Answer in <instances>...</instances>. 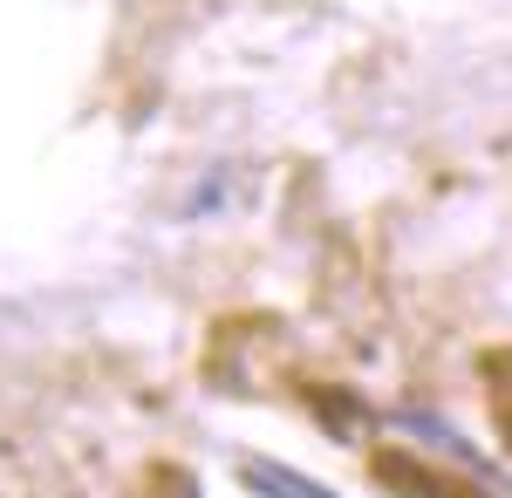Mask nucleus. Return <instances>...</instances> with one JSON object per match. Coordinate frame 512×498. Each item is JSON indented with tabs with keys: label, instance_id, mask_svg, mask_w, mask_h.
Segmentation results:
<instances>
[{
	"label": "nucleus",
	"instance_id": "f257e3e1",
	"mask_svg": "<svg viewBox=\"0 0 512 498\" xmlns=\"http://www.w3.org/2000/svg\"><path fill=\"white\" fill-rule=\"evenodd\" d=\"M151 498H192V485H185L178 471H158V478H151Z\"/></svg>",
	"mask_w": 512,
	"mask_h": 498
}]
</instances>
